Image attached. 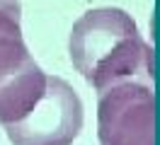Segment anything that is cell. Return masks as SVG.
I'll return each instance as SVG.
<instances>
[{
	"label": "cell",
	"instance_id": "obj_1",
	"mask_svg": "<svg viewBox=\"0 0 160 145\" xmlns=\"http://www.w3.org/2000/svg\"><path fill=\"white\" fill-rule=\"evenodd\" d=\"M68 53L97 92L121 82L153 85V48L121 7L88 10L70 29Z\"/></svg>",
	"mask_w": 160,
	"mask_h": 145
},
{
	"label": "cell",
	"instance_id": "obj_2",
	"mask_svg": "<svg viewBox=\"0 0 160 145\" xmlns=\"http://www.w3.org/2000/svg\"><path fill=\"white\" fill-rule=\"evenodd\" d=\"M82 99L63 77L49 75L46 92L20 121L5 126L12 145H73L82 131Z\"/></svg>",
	"mask_w": 160,
	"mask_h": 145
},
{
	"label": "cell",
	"instance_id": "obj_3",
	"mask_svg": "<svg viewBox=\"0 0 160 145\" xmlns=\"http://www.w3.org/2000/svg\"><path fill=\"white\" fill-rule=\"evenodd\" d=\"M97 138L100 145H155L153 85L121 82L100 92Z\"/></svg>",
	"mask_w": 160,
	"mask_h": 145
},
{
	"label": "cell",
	"instance_id": "obj_4",
	"mask_svg": "<svg viewBox=\"0 0 160 145\" xmlns=\"http://www.w3.org/2000/svg\"><path fill=\"white\" fill-rule=\"evenodd\" d=\"M46 80L49 75L32 58L22 29L0 31V123H15L29 114L46 92Z\"/></svg>",
	"mask_w": 160,
	"mask_h": 145
}]
</instances>
